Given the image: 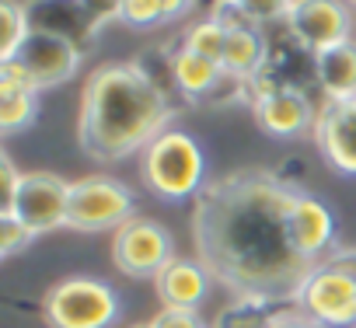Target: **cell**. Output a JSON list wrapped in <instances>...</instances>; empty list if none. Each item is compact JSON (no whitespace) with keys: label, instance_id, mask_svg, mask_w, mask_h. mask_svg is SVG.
I'll return each mask as SVG.
<instances>
[{"label":"cell","instance_id":"obj_21","mask_svg":"<svg viewBox=\"0 0 356 328\" xmlns=\"http://www.w3.org/2000/svg\"><path fill=\"white\" fill-rule=\"evenodd\" d=\"M178 42H182L186 49H193V53H200V56H207V60H213V63H220L224 67V49H227V32L213 22V18H196L193 25H186V32L178 35Z\"/></svg>","mask_w":356,"mask_h":328},{"label":"cell","instance_id":"obj_4","mask_svg":"<svg viewBox=\"0 0 356 328\" xmlns=\"http://www.w3.org/2000/svg\"><path fill=\"white\" fill-rule=\"evenodd\" d=\"M293 304L321 328H356V269L346 255H328L307 272Z\"/></svg>","mask_w":356,"mask_h":328},{"label":"cell","instance_id":"obj_15","mask_svg":"<svg viewBox=\"0 0 356 328\" xmlns=\"http://www.w3.org/2000/svg\"><path fill=\"white\" fill-rule=\"evenodd\" d=\"M210 283H213L210 269L200 259H182V255H175L154 279L164 307H189V311H196L207 300Z\"/></svg>","mask_w":356,"mask_h":328},{"label":"cell","instance_id":"obj_16","mask_svg":"<svg viewBox=\"0 0 356 328\" xmlns=\"http://www.w3.org/2000/svg\"><path fill=\"white\" fill-rule=\"evenodd\" d=\"M171 63H175V84H178V95H182V101H193V105H207L213 88L220 84L224 77V67L186 49L182 42H171Z\"/></svg>","mask_w":356,"mask_h":328},{"label":"cell","instance_id":"obj_10","mask_svg":"<svg viewBox=\"0 0 356 328\" xmlns=\"http://www.w3.org/2000/svg\"><path fill=\"white\" fill-rule=\"evenodd\" d=\"M67 206H70V182H63L53 172H25L8 213H15L35 234H49L56 227H67Z\"/></svg>","mask_w":356,"mask_h":328},{"label":"cell","instance_id":"obj_32","mask_svg":"<svg viewBox=\"0 0 356 328\" xmlns=\"http://www.w3.org/2000/svg\"><path fill=\"white\" fill-rule=\"evenodd\" d=\"M346 4H349V8H353V11H356V0H346Z\"/></svg>","mask_w":356,"mask_h":328},{"label":"cell","instance_id":"obj_11","mask_svg":"<svg viewBox=\"0 0 356 328\" xmlns=\"http://www.w3.org/2000/svg\"><path fill=\"white\" fill-rule=\"evenodd\" d=\"M286 231H290V245L297 248V255L307 259L311 265L325 262L335 252V213L321 196L307 189L293 192L290 210H286Z\"/></svg>","mask_w":356,"mask_h":328},{"label":"cell","instance_id":"obj_13","mask_svg":"<svg viewBox=\"0 0 356 328\" xmlns=\"http://www.w3.org/2000/svg\"><path fill=\"white\" fill-rule=\"evenodd\" d=\"M25 15L35 32L60 35V39L74 42L81 53H88L102 32V25L84 8V0H29Z\"/></svg>","mask_w":356,"mask_h":328},{"label":"cell","instance_id":"obj_6","mask_svg":"<svg viewBox=\"0 0 356 328\" xmlns=\"http://www.w3.org/2000/svg\"><path fill=\"white\" fill-rule=\"evenodd\" d=\"M136 217V196L129 186H122L112 175H88L70 182V206H67V227L84 234L119 231L126 220Z\"/></svg>","mask_w":356,"mask_h":328},{"label":"cell","instance_id":"obj_3","mask_svg":"<svg viewBox=\"0 0 356 328\" xmlns=\"http://www.w3.org/2000/svg\"><path fill=\"white\" fill-rule=\"evenodd\" d=\"M140 175H143V186L157 199H168V203L196 199L210 186L207 182V150L193 133L168 126L161 136H154L143 147Z\"/></svg>","mask_w":356,"mask_h":328},{"label":"cell","instance_id":"obj_18","mask_svg":"<svg viewBox=\"0 0 356 328\" xmlns=\"http://www.w3.org/2000/svg\"><path fill=\"white\" fill-rule=\"evenodd\" d=\"M314 81L325 101L356 98V39L314 53Z\"/></svg>","mask_w":356,"mask_h":328},{"label":"cell","instance_id":"obj_20","mask_svg":"<svg viewBox=\"0 0 356 328\" xmlns=\"http://www.w3.org/2000/svg\"><path fill=\"white\" fill-rule=\"evenodd\" d=\"M266 56H269V39H266V32L259 25L227 32V49H224V70L227 74L252 81L262 70Z\"/></svg>","mask_w":356,"mask_h":328},{"label":"cell","instance_id":"obj_14","mask_svg":"<svg viewBox=\"0 0 356 328\" xmlns=\"http://www.w3.org/2000/svg\"><path fill=\"white\" fill-rule=\"evenodd\" d=\"M252 112H255V122L269 136H280V140H290V136H300L304 129H314V119H318L311 95L297 91V88H273V91L255 95Z\"/></svg>","mask_w":356,"mask_h":328},{"label":"cell","instance_id":"obj_12","mask_svg":"<svg viewBox=\"0 0 356 328\" xmlns=\"http://www.w3.org/2000/svg\"><path fill=\"white\" fill-rule=\"evenodd\" d=\"M311 136L332 172L356 179V98L321 101Z\"/></svg>","mask_w":356,"mask_h":328},{"label":"cell","instance_id":"obj_9","mask_svg":"<svg viewBox=\"0 0 356 328\" xmlns=\"http://www.w3.org/2000/svg\"><path fill=\"white\" fill-rule=\"evenodd\" d=\"M283 28L311 53H321L335 42L353 39L356 15L346 0H293Z\"/></svg>","mask_w":356,"mask_h":328},{"label":"cell","instance_id":"obj_1","mask_svg":"<svg viewBox=\"0 0 356 328\" xmlns=\"http://www.w3.org/2000/svg\"><path fill=\"white\" fill-rule=\"evenodd\" d=\"M290 189L269 168H241L210 182L193 203L196 259L234 297H293L314 269L286 231Z\"/></svg>","mask_w":356,"mask_h":328},{"label":"cell","instance_id":"obj_29","mask_svg":"<svg viewBox=\"0 0 356 328\" xmlns=\"http://www.w3.org/2000/svg\"><path fill=\"white\" fill-rule=\"evenodd\" d=\"M164 4V18L168 22H178V18H186L196 11V0H161Z\"/></svg>","mask_w":356,"mask_h":328},{"label":"cell","instance_id":"obj_31","mask_svg":"<svg viewBox=\"0 0 356 328\" xmlns=\"http://www.w3.org/2000/svg\"><path fill=\"white\" fill-rule=\"evenodd\" d=\"M129 328H154V325H150V321H147V325H129Z\"/></svg>","mask_w":356,"mask_h":328},{"label":"cell","instance_id":"obj_7","mask_svg":"<svg viewBox=\"0 0 356 328\" xmlns=\"http://www.w3.org/2000/svg\"><path fill=\"white\" fill-rule=\"evenodd\" d=\"M175 259L171 231L150 217H133L112 234V262L133 279H157V272Z\"/></svg>","mask_w":356,"mask_h":328},{"label":"cell","instance_id":"obj_8","mask_svg":"<svg viewBox=\"0 0 356 328\" xmlns=\"http://www.w3.org/2000/svg\"><path fill=\"white\" fill-rule=\"evenodd\" d=\"M81 49L60 35H49V32H29V39L18 46V53L11 60H0V63H11L25 84H32L35 91H46V88H56V84H67L77 70H81Z\"/></svg>","mask_w":356,"mask_h":328},{"label":"cell","instance_id":"obj_26","mask_svg":"<svg viewBox=\"0 0 356 328\" xmlns=\"http://www.w3.org/2000/svg\"><path fill=\"white\" fill-rule=\"evenodd\" d=\"M150 325L154 328H213V325H207L196 311H189V307H161L154 318H150Z\"/></svg>","mask_w":356,"mask_h":328},{"label":"cell","instance_id":"obj_24","mask_svg":"<svg viewBox=\"0 0 356 328\" xmlns=\"http://www.w3.org/2000/svg\"><path fill=\"white\" fill-rule=\"evenodd\" d=\"M35 238H39V234H35L29 224H22L15 213H0V255H4V259L25 252Z\"/></svg>","mask_w":356,"mask_h":328},{"label":"cell","instance_id":"obj_19","mask_svg":"<svg viewBox=\"0 0 356 328\" xmlns=\"http://www.w3.org/2000/svg\"><path fill=\"white\" fill-rule=\"evenodd\" d=\"M39 115V91L22 81L11 63H0V129L22 133Z\"/></svg>","mask_w":356,"mask_h":328},{"label":"cell","instance_id":"obj_5","mask_svg":"<svg viewBox=\"0 0 356 328\" xmlns=\"http://www.w3.org/2000/svg\"><path fill=\"white\" fill-rule=\"evenodd\" d=\"M119 311L122 304L115 286L95 276L60 279L42 300L49 328H112L119 321Z\"/></svg>","mask_w":356,"mask_h":328},{"label":"cell","instance_id":"obj_25","mask_svg":"<svg viewBox=\"0 0 356 328\" xmlns=\"http://www.w3.org/2000/svg\"><path fill=\"white\" fill-rule=\"evenodd\" d=\"M234 4L259 25V28H266V25H283L286 22V11H290V4L293 0H234Z\"/></svg>","mask_w":356,"mask_h":328},{"label":"cell","instance_id":"obj_30","mask_svg":"<svg viewBox=\"0 0 356 328\" xmlns=\"http://www.w3.org/2000/svg\"><path fill=\"white\" fill-rule=\"evenodd\" d=\"M273 328H321L318 321H311L307 314H300V311H293V314H286L280 325H273Z\"/></svg>","mask_w":356,"mask_h":328},{"label":"cell","instance_id":"obj_27","mask_svg":"<svg viewBox=\"0 0 356 328\" xmlns=\"http://www.w3.org/2000/svg\"><path fill=\"white\" fill-rule=\"evenodd\" d=\"M18 182H22V175H18V168L11 164V157L0 154V213L11 210L15 192H18Z\"/></svg>","mask_w":356,"mask_h":328},{"label":"cell","instance_id":"obj_22","mask_svg":"<svg viewBox=\"0 0 356 328\" xmlns=\"http://www.w3.org/2000/svg\"><path fill=\"white\" fill-rule=\"evenodd\" d=\"M32 25L25 15V4L18 0H0V60H11L18 46L29 39Z\"/></svg>","mask_w":356,"mask_h":328},{"label":"cell","instance_id":"obj_2","mask_svg":"<svg viewBox=\"0 0 356 328\" xmlns=\"http://www.w3.org/2000/svg\"><path fill=\"white\" fill-rule=\"evenodd\" d=\"M175 112L178 105L164 98L133 60L102 63L84 81L77 140L95 161H126L143 154V147L171 126Z\"/></svg>","mask_w":356,"mask_h":328},{"label":"cell","instance_id":"obj_28","mask_svg":"<svg viewBox=\"0 0 356 328\" xmlns=\"http://www.w3.org/2000/svg\"><path fill=\"white\" fill-rule=\"evenodd\" d=\"M122 4L126 0H84V8L91 11V18L98 25H108V22H122Z\"/></svg>","mask_w":356,"mask_h":328},{"label":"cell","instance_id":"obj_23","mask_svg":"<svg viewBox=\"0 0 356 328\" xmlns=\"http://www.w3.org/2000/svg\"><path fill=\"white\" fill-rule=\"evenodd\" d=\"M122 22L136 32H150L157 25H168L161 0H126L122 4Z\"/></svg>","mask_w":356,"mask_h":328},{"label":"cell","instance_id":"obj_17","mask_svg":"<svg viewBox=\"0 0 356 328\" xmlns=\"http://www.w3.org/2000/svg\"><path fill=\"white\" fill-rule=\"evenodd\" d=\"M293 297H269V293H241L234 297L213 321V328H273L286 314H293Z\"/></svg>","mask_w":356,"mask_h":328}]
</instances>
